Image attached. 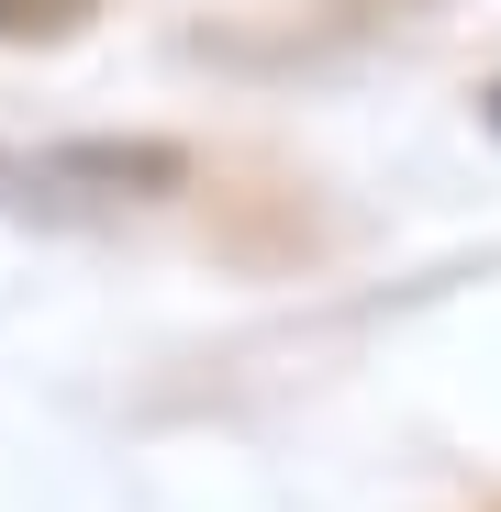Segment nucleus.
Returning <instances> with one entry per match:
<instances>
[{"label":"nucleus","mask_w":501,"mask_h":512,"mask_svg":"<svg viewBox=\"0 0 501 512\" xmlns=\"http://www.w3.org/2000/svg\"><path fill=\"white\" fill-rule=\"evenodd\" d=\"M78 12H90V0H0V34H56Z\"/></svg>","instance_id":"obj_1"}]
</instances>
